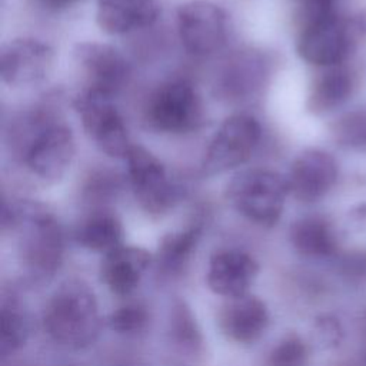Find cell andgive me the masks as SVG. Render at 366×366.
I'll return each instance as SVG.
<instances>
[{
	"label": "cell",
	"instance_id": "obj_6",
	"mask_svg": "<svg viewBox=\"0 0 366 366\" xmlns=\"http://www.w3.org/2000/svg\"><path fill=\"white\" fill-rule=\"evenodd\" d=\"M127 179L140 207L149 214L169 212L180 197L179 186L164 164L147 149L132 144L126 157Z\"/></svg>",
	"mask_w": 366,
	"mask_h": 366
},
{
	"label": "cell",
	"instance_id": "obj_21",
	"mask_svg": "<svg viewBox=\"0 0 366 366\" xmlns=\"http://www.w3.org/2000/svg\"><path fill=\"white\" fill-rule=\"evenodd\" d=\"M290 240L297 252L306 256L325 257L336 250V239L330 224L322 217H303L293 223Z\"/></svg>",
	"mask_w": 366,
	"mask_h": 366
},
{
	"label": "cell",
	"instance_id": "obj_10",
	"mask_svg": "<svg viewBox=\"0 0 366 366\" xmlns=\"http://www.w3.org/2000/svg\"><path fill=\"white\" fill-rule=\"evenodd\" d=\"M177 31L190 54L209 56L226 41L227 14L209 0H190L177 10Z\"/></svg>",
	"mask_w": 366,
	"mask_h": 366
},
{
	"label": "cell",
	"instance_id": "obj_11",
	"mask_svg": "<svg viewBox=\"0 0 366 366\" xmlns=\"http://www.w3.org/2000/svg\"><path fill=\"white\" fill-rule=\"evenodd\" d=\"M353 43L355 26L330 14L302 27L296 50L310 64L332 67L349 56Z\"/></svg>",
	"mask_w": 366,
	"mask_h": 366
},
{
	"label": "cell",
	"instance_id": "obj_14",
	"mask_svg": "<svg viewBox=\"0 0 366 366\" xmlns=\"http://www.w3.org/2000/svg\"><path fill=\"white\" fill-rule=\"evenodd\" d=\"M337 164L335 159L317 149L302 152L292 163L286 176L289 192L300 202L322 199L336 183Z\"/></svg>",
	"mask_w": 366,
	"mask_h": 366
},
{
	"label": "cell",
	"instance_id": "obj_25",
	"mask_svg": "<svg viewBox=\"0 0 366 366\" xmlns=\"http://www.w3.org/2000/svg\"><path fill=\"white\" fill-rule=\"evenodd\" d=\"M120 190L119 177L107 170L93 172L84 182L83 197L89 204L104 206L114 199Z\"/></svg>",
	"mask_w": 366,
	"mask_h": 366
},
{
	"label": "cell",
	"instance_id": "obj_1",
	"mask_svg": "<svg viewBox=\"0 0 366 366\" xmlns=\"http://www.w3.org/2000/svg\"><path fill=\"white\" fill-rule=\"evenodd\" d=\"M43 323L47 335L61 346L81 349L93 343L100 315L93 290L77 279L66 280L49 300Z\"/></svg>",
	"mask_w": 366,
	"mask_h": 366
},
{
	"label": "cell",
	"instance_id": "obj_26",
	"mask_svg": "<svg viewBox=\"0 0 366 366\" xmlns=\"http://www.w3.org/2000/svg\"><path fill=\"white\" fill-rule=\"evenodd\" d=\"M307 350L297 336L283 339L270 353L269 366H305Z\"/></svg>",
	"mask_w": 366,
	"mask_h": 366
},
{
	"label": "cell",
	"instance_id": "obj_17",
	"mask_svg": "<svg viewBox=\"0 0 366 366\" xmlns=\"http://www.w3.org/2000/svg\"><path fill=\"white\" fill-rule=\"evenodd\" d=\"M156 0H97L96 20L109 34H124L144 29L160 17Z\"/></svg>",
	"mask_w": 366,
	"mask_h": 366
},
{
	"label": "cell",
	"instance_id": "obj_8",
	"mask_svg": "<svg viewBox=\"0 0 366 366\" xmlns=\"http://www.w3.org/2000/svg\"><path fill=\"white\" fill-rule=\"evenodd\" d=\"M270 74V61L256 49L229 54L214 77V94L227 103H246L259 96Z\"/></svg>",
	"mask_w": 366,
	"mask_h": 366
},
{
	"label": "cell",
	"instance_id": "obj_5",
	"mask_svg": "<svg viewBox=\"0 0 366 366\" xmlns=\"http://www.w3.org/2000/svg\"><path fill=\"white\" fill-rule=\"evenodd\" d=\"M73 106L90 140L107 156L124 159L132 143L113 96L87 87L74 97Z\"/></svg>",
	"mask_w": 366,
	"mask_h": 366
},
{
	"label": "cell",
	"instance_id": "obj_9",
	"mask_svg": "<svg viewBox=\"0 0 366 366\" xmlns=\"http://www.w3.org/2000/svg\"><path fill=\"white\" fill-rule=\"evenodd\" d=\"M74 153L76 143L70 127L57 120L31 139L19 160L36 179L56 183L70 169Z\"/></svg>",
	"mask_w": 366,
	"mask_h": 366
},
{
	"label": "cell",
	"instance_id": "obj_29",
	"mask_svg": "<svg viewBox=\"0 0 366 366\" xmlns=\"http://www.w3.org/2000/svg\"><path fill=\"white\" fill-rule=\"evenodd\" d=\"M80 0H37V3L49 10V11H59V10H64L73 4H76Z\"/></svg>",
	"mask_w": 366,
	"mask_h": 366
},
{
	"label": "cell",
	"instance_id": "obj_15",
	"mask_svg": "<svg viewBox=\"0 0 366 366\" xmlns=\"http://www.w3.org/2000/svg\"><path fill=\"white\" fill-rule=\"evenodd\" d=\"M257 272V262L246 252L220 250L209 262L207 285L223 297H240L247 295Z\"/></svg>",
	"mask_w": 366,
	"mask_h": 366
},
{
	"label": "cell",
	"instance_id": "obj_13",
	"mask_svg": "<svg viewBox=\"0 0 366 366\" xmlns=\"http://www.w3.org/2000/svg\"><path fill=\"white\" fill-rule=\"evenodd\" d=\"M74 56L84 71L89 87L110 96L122 90L130 79V64L113 46L97 41L79 43Z\"/></svg>",
	"mask_w": 366,
	"mask_h": 366
},
{
	"label": "cell",
	"instance_id": "obj_7",
	"mask_svg": "<svg viewBox=\"0 0 366 366\" xmlns=\"http://www.w3.org/2000/svg\"><path fill=\"white\" fill-rule=\"evenodd\" d=\"M262 129L253 116L237 113L227 117L206 149L203 174H222L244 164L257 149Z\"/></svg>",
	"mask_w": 366,
	"mask_h": 366
},
{
	"label": "cell",
	"instance_id": "obj_27",
	"mask_svg": "<svg viewBox=\"0 0 366 366\" xmlns=\"http://www.w3.org/2000/svg\"><path fill=\"white\" fill-rule=\"evenodd\" d=\"M147 320V313L140 305H126L109 317V325L119 333H132L140 330Z\"/></svg>",
	"mask_w": 366,
	"mask_h": 366
},
{
	"label": "cell",
	"instance_id": "obj_22",
	"mask_svg": "<svg viewBox=\"0 0 366 366\" xmlns=\"http://www.w3.org/2000/svg\"><path fill=\"white\" fill-rule=\"evenodd\" d=\"M200 226L193 224L182 232L170 233L164 236L159 246V266L167 272L173 273L180 270L189 260L197 240L200 236Z\"/></svg>",
	"mask_w": 366,
	"mask_h": 366
},
{
	"label": "cell",
	"instance_id": "obj_12",
	"mask_svg": "<svg viewBox=\"0 0 366 366\" xmlns=\"http://www.w3.org/2000/svg\"><path fill=\"white\" fill-rule=\"evenodd\" d=\"M53 49L37 39L9 41L0 54L1 79L9 86H30L43 81L53 69Z\"/></svg>",
	"mask_w": 366,
	"mask_h": 366
},
{
	"label": "cell",
	"instance_id": "obj_16",
	"mask_svg": "<svg viewBox=\"0 0 366 366\" xmlns=\"http://www.w3.org/2000/svg\"><path fill=\"white\" fill-rule=\"evenodd\" d=\"M220 330L237 343H253L267 327L269 312L263 300L244 295L227 299L217 315Z\"/></svg>",
	"mask_w": 366,
	"mask_h": 366
},
{
	"label": "cell",
	"instance_id": "obj_3",
	"mask_svg": "<svg viewBox=\"0 0 366 366\" xmlns=\"http://www.w3.org/2000/svg\"><path fill=\"white\" fill-rule=\"evenodd\" d=\"M287 193L286 177L267 169L239 172L226 190L227 200L242 216L264 227L279 222Z\"/></svg>",
	"mask_w": 366,
	"mask_h": 366
},
{
	"label": "cell",
	"instance_id": "obj_18",
	"mask_svg": "<svg viewBox=\"0 0 366 366\" xmlns=\"http://www.w3.org/2000/svg\"><path fill=\"white\" fill-rule=\"evenodd\" d=\"M150 254L134 246H119L102 262V280L116 295L132 293L149 267Z\"/></svg>",
	"mask_w": 366,
	"mask_h": 366
},
{
	"label": "cell",
	"instance_id": "obj_24",
	"mask_svg": "<svg viewBox=\"0 0 366 366\" xmlns=\"http://www.w3.org/2000/svg\"><path fill=\"white\" fill-rule=\"evenodd\" d=\"M1 336L0 350L6 356L17 350L27 336V323L21 312L14 303H3L1 306Z\"/></svg>",
	"mask_w": 366,
	"mask_h": 366
},
{
	"label": "cell",
	"instance_id": "obj_28",
	"mask_svg": "<svg viewBox=\"0 0 366 366\" xmlns=\"http://www.w3.org/2000/svg\"><path fill=\"white\" fill-rule=\"evenodd\" d=\"M297 7V14L300 17L302 27L323 19L326 16L333 14V3L335 0H293Z\"/></svg>",
	"mask_w": 366,
	"mask_h": 366
},
{
	"label": "cell",
	"instance_id": "obj_20",
	"mask_svg": "<svg viewBox=\"0 0 366 366\" xmlns=\"http://www.w3.org/2000/svg\"><path fill=\"white\" fill-rule=\"evenodd\" d=\"M123 230L119 219L106 210H96L84 219L77 230L76 240L86 249L109 253L122 246Z\"/></svg>",
	"mask_w": 366,
	"mask_h": 366
},
{
	"label": "cell",
	"instance_id": "obj_2",
	"mask_svg": "<svg viewBox=\"0 0 366 366\" xmlns=\"http://www.w3.org/2000/svg\"><path fill=\"white\" fill-rule=\"evenodd\" d=\"M3 226L21 229L20 253L26 267L36 276H50L63 256V233L47 209L39 203L23 202L16 206L3 203Z\"/></svg>",
	"mask_w": 366,
	"mask_h": 366
},
{
	"label": "cell",
	"instance_id": "obj_19",
	"mask_svg": "<svg viewBox=\"0 0 366 366\" xmlns=\"http://www.w3.org/2000/svg\"><path fill=\"white\" fill-rule=\"evenodd\" d=\"M353 89V79L349 70L339 66L326 67L313 83L309 97L307 107L313 113H326L342 103H345Z\"/></svg>",
	"mask_w": 366,
	"mask_h": 366
},
{
	"label": "cell",
	"instance_id": "obj_4",
	"mask_svg": "<svg viewBox=\"0 0 366 366\" xmlns=\"http://www.w3.org/2000/svg\"><path fill=\"white\" fill-rule=\"evenodd\" d=\"M144 119L150 129L166 134H184L200 127L203 103L196 87L183 79L162 83L150 94Z\"/></svg>",
	"mask_w": 366,
	"mask_h": 366
},
{
	"label": "cell",
	"instance_id": "obj_23",
	"mask_svg": "<svg viewBox=\"0 0 366 366\" xmlns=\"http://www.w3.org/2000/svg\"><path fill=\"white\" fill-rule=\"evenodd\" d=\"M335 140L349 149H366V109L345 113L332 126Z\"/></svg>",
	"mask_w": 366,
	"mask_h": 366
}]
</instances>
